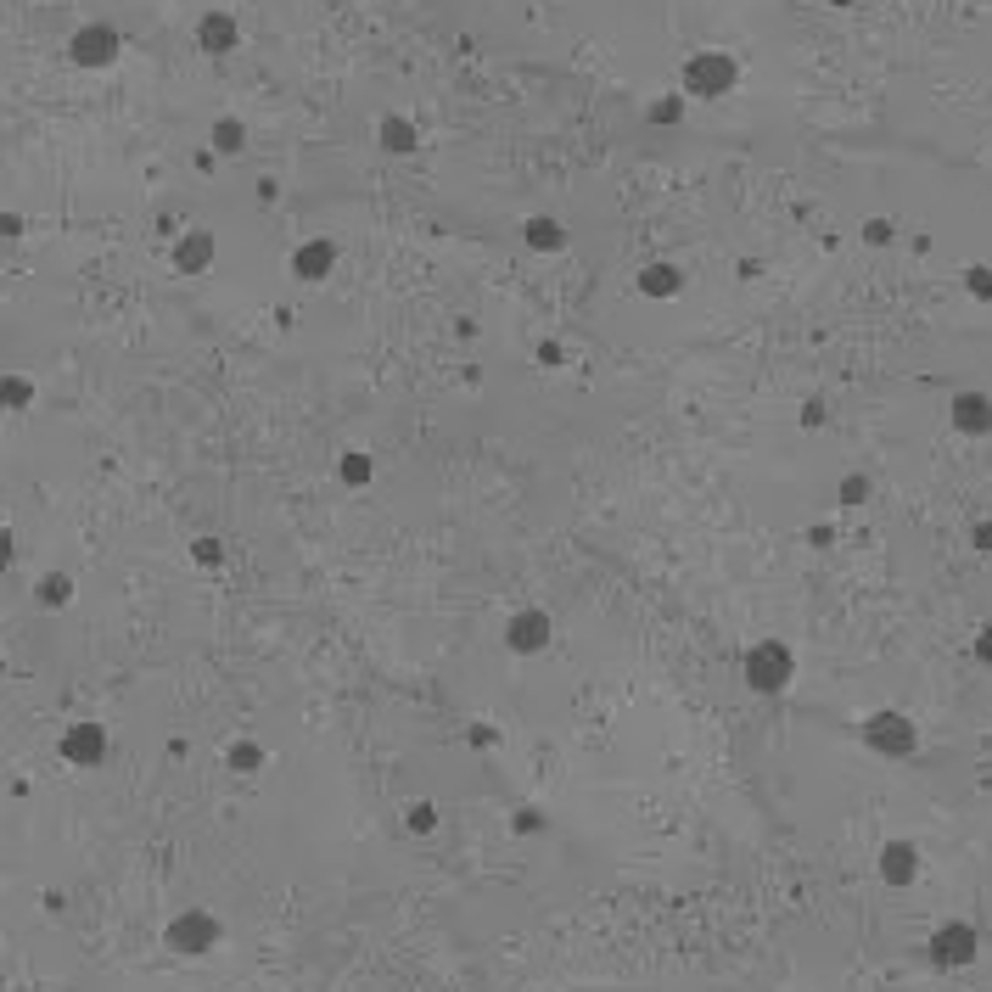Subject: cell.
Returning a JSON list of instances; mask_svg holds the SVG:
<instances>
[{
    "mask_svg": "<svg viewBox=\"0 0 992 992\" xmlns=\"http://www.w3.org/2000/svg\"><path fill=\"white\" fill-rule=\"evenodd\" d=\"M0 673H6V662H0Z\"/></svg>",
    "mask_w": 992,
    "mask_h": 992,
    "instance_id": "obj_32",
    "label": "cell"
},
{
    "mask_svg": "<svg viewBox=\"0 0 992 992\" xmlns=\"http://www.w3.org/2000/svg\"><path fill=\"white\" fill-rule=\"evenodd\" d=\"M634 286L645 292V298H679L684 275L673 270V264H651V270H639V275H634Z\"/></svg>",
    "mask_w": 992,
    "mask_h": 992,
    "instance_id": "obj_14",
    "label": "cell"
},
{
    "mask_svg": "<svg viewBox=\"0 0 992 992\" xmlns=\"http://www.w3.org/2000/svg\"><path fill=\"white\" fill-rule=\"evenodd\" d=\"M830 6H852V0H830Z\"/></svg>",
    "mask_w": 992,
    "mask_h": 992,
    "instance_id": "obj_31",
    "label": "cell"
},
{
    "mask_svg": "<svg viewBox=\"0 0 992 992\" xmlns=\"http://www.w3.org/2000/svg\"><path fill=\"white\" fill-rule=\"evenodd\" d=\"M197 45L208 51V57H225V51H236V45H241L236 17H230V12H202V17H197Z\"/></svg>",
    "mask_w": 992,
    "mask_h": 992,
    "instance_id": "obj_9",
    "label": "cell"
},
{
    "mask_svg": "<svg viewBox=\"0 0 992 992\" xmlns=\"http://www.w3.org/2000/svg\"><path fill=\"white\" fill-rule=\"evenodd\" d=\"M0 236H23V219H17V213H0Z\"/></svg>",
    "mask_w": 992,
    "mask_h": 992,
    "instance_id": "obj_30",
    "label": "cell"
},
{
    "mask_svg": "<svg viewBox=\"0 0 992 992\" xmlns=\"http://www.w3.org/2000/svg\"><path fill=\"white\" fill-rule=\"evenodd\" d=\"M29 404H34V382L29 376H17V370H6V376H0V410L23 415Z\"/></svg>",
    "mask_w": 992,
    "mask_h": 992,
    "instance_id": "obj_17",
    "label": "cell"
},
{
    "mask_svg": "<svg viewBox=\"0 0 992 992\" xmlns=\"http://www.w3.org/2000/svg\"><path fill=\"white\" fill-rule=\"evenodd\" d=\"M970 544H976V550H992V522H976V527H970Z\"/></svg>",
    "mask_w": 992,
    "mask_h": 992,
    "instance_id": "obj_28",
    "label": "cell"
},
{
    "mask_svg": "<svg viewBox=\"0 0 992 992\" xmlns=\"http://www.w3.org/2000/svg\"><path fill=\"white\" fill-rule=\"evenodd\" d=\"M213 230H180V241H174V270L180 275H202V270H213Z\"/></svg>",
    "mask_w": 992,
    "mask_h": 992,
    "instance_id": "obj_7",
    "label": "cell"
},
{
    "mask_svg": "<svg viewBox=\"0 0 992 992\" xmlns=\"http://www.w3.org/2000/svg\"><path fill=\"white\" fill-rule=\"evenodd\" d=\"M964 286H970V298H981V303H992V270H981V264H976V270L964 275Z\"/></svg>",
    "mask_w": 992,
    "mask_h": 992,
    "instance_id": "obj_22",
    "label": "cell"
},
{
    "mask_svg": "<svg viewBox=\"0 0 992 992\" xmlns=\"http://www.w3.org/2000/svg\"><path fill=\"white\" fill-rule=\"evenodd\" d=\"M740 85V62L729 51H690L679 68V96H695V101H718Z\"/></svg>",
    "mask_w": 992,
    "mask_h": 992,
    "instance_id": "obj_1",
    "label": "cell"
},
{
    "mask_svg": "<svg viewBox=\"0 0 992 992\" xmlns=\"http://www.w3.org/2000/svg\"><path fill=\"white\" fill-rule=\"evenodd\" d=\"M241 146H247V124H241V118H219V124H213V152L236 157Z\"/></svg>",
    "mask_w": 992,
    "mask_h": 992,
    "instance_id": "obj_19",
    "label": "cell"
},
{
    "mask_svg": "<svg viewBox=\"0 0 992 992\" xmlns=\"http://www.w3.org/2000/svg\"><path fill=\"white\" fill-rule=\"evenodd\" d=\"M208 942H213V920H202V914H191V920H174V925H169V948L202 953Z\"/></svg>",
    "mask_w": 992,
    "mask_h": 992,
    "instance_id": "obj_13",
    "label": "cell"
},
{
    "mask_svg": "<svg viewBox=\"0 0 992 992\" xmlns=\"http://www.w3.org/2000/svg\"><path fill=\"white\" fill-rule=\"evenodd\" d=\"M948 421H953V432H964V438H992V398L987 393H953Z\"/></svg>",
    "mask_w": 992,
    "mask_h": 992,
    "instance_id": "obj_6",
    "label": "cell"
},
{
    "mask_svg": "<svg viewBox=\"0 0 992 992\" xmlns=\"http://www.w3.org/2000/svg\"><path fill=\"white\" fill-rule=\"evenodd\" d=\"M505 645L522 651V656L544 651V645H550V617H544V611H516L511 623H505Z\"/></svg>",
    "mask_w": 992,
    "mask_h": 992,
    "instance_id": "obj_8",
    "label": "cell"
},
{
    "mask_svg": "<svg viewBox=\"0 0 992 992\" xmlns=\"http://www.w3.org/2000/svg\"><path fill=\"white\" fill-rule=\"evenodd\" d=\"M331 270H337V247H331L326 236L303 241L298 253H292V275H298V281H326Z\"/></svg>",
    "mask_w": 992,
    "mask_h": 992,
    "instance_id": "obj_11",
    "label": "cell"
},
{
    "mask_svg": "<svg viewBox=\"0 0 992 992\" xmlns=\"http://www.w3.org/2000/svg\"><path fill=\"white\" fill-rule=\"evenodd\" d=\"M679 118H684V96H679V90H662V96L645 107V124H679Z\"/></svg>",
    "mask_w": 992,
    "mask_h": 992,
    "instance_id": "obj_20",
    "label": "cell"
},
{
    "mask_svg": "<svg viewBox=\"0 0 992 992\" xmlns=\"http://www.w3.org/2000/svg\"><path fill=\"white\" fill-rule=\"evenodd\" d=\"M527 247H539V253H561V247H567V230L555 225V219H533V225H527Z\"/></svg>",
    "mask_w": 992,
    "mask_h": 992,
    "instance_id": "obj_18",
    "label": "cell"
},
{
    "mask_svg": "<svg viewBox=\"0 0 992 992\" xmlns=\"http://www.w3.org/2000/svg\"><path fill=\"white\" fill-rule=\"evenodd\" d=\"M864 740L880 757H908L920 746V735H914V723H908L903 712H875V718L864 723Z\"/></svg>",
    "mask_w": 992,
    "mask_h": 992,
    "instance_id": "obj_4",
    "label": "cell"
},
{
    "mask_svg": "<svg viewBox=\"0 0 992 992\" xmlns=\"http://www.w3.org/2000/svg\"><path fill=\"white\" fill-rule=\"evenodd\" d=\"M230 763H236L241 774H253V768H258V746H236V752H230Z\"/></svg>",
    "mask_w": 992,
    "mask_h": 992,
    "instance_id": "obj_27",
    "label": "cell"
},
{
    "mask_svg": "<svg viewBox=\"0 0 992 992\" xmlns=\"http://www.w3.org/2000/svg\"><path fill=\"white\" fill-rule=\"evenodd\" d=\"M869 499V477H841V505H864Z\"/></svg>",
    "mask_w": 992,
    "mask_h": 992,
    "instance_id": "obj_23",
    "label": "cell"
},
{
    "mask_svg": "<svg viewBox=\"0 0 992 992\" xmlns=\"http://www.w3.org/2000/svg\"><path fill=\"white\" fill-rule=\"evenodd\" d=\"M68 57H73V68H113L124 57V34L113 23H85V29H73Z\"/></svg>",
    "mask_w": 992,
    "mask_h": 992,
    "instance_id": "obj_3",
    "label": "cell"
},
{
    "mask_svg": "<svg viewBox=\"0 0 992 992\" xmlns=\"http://www.w3.org/2000/svg\"><path fill=\"white\" fill-rule=\"evenodd\" d=\"M191 555H197L202 567H219V561H225V550H219L213 539H197V544H191Z\"/></svg>",
    "mask_w": 992,
    "mask_h": 992,
    "instance_id": "obj_25",
    "label": "cell"
},
{
    "mask_svg": "<svg viewBox=\"0 0 992 992\" xmlns=\"http://www.w3.org/2000/svg\"><path fill=\"white\" fill-rule=\"evenodd\" d=\"M914 875H920V852L908 847V841H892V847L880 852V880L886 886H908Z\"/></svg>",
    "mask_w": 992,
    "mask_h": 992,
    "instance_id": "obj_12",
    "label": "cell"
},
{
    "mask_svg": "<svg viewBox=\"0 0 992 992\" xmlns=\"http://www.w3.org/2000/svg\"><path fill=\"white\" fill-rule=\"evenodd\" d=\"M976 656L992 667V628H981V634H976Z\"/></svg>",
    "mask_w": 992,
    "mask_h": 992,
    "instance_id": "obj_29",
    "label": "cell"
},
{
    "mask_svg": "<svg viewBox=\"0 0 992 992\" xmlns=\"http://www.w3.org/2000/svg\"><path fill=\"white\" fill-rule=\"evenodd\" d=\"M337 477L348 482V488H365V482H370V454H342Z\"/></svg>",
    "mask_w": 992,
    "mask_h": 992,
    "instance_id": "obj_21",
    "label": "cell"
},
{
    "mask_svg": "<svg viewBox=\"0 0 992 992\" xmlns=\"http://www.w3.org/2000/svg\"><path fill=\"white\" fill-rule=\"evenodd\" d=\"M892 236H897L892 219H869V225H864V241H869V247H886Z\"/></svg>",
    "mask_w": 992,
    "mask_h": 992,
    "instance_id": "obj_24",
    "label": "cell"
},
{
    "mask_svg": "<svg viewBox=\"0 0 992 992\" xmlns=\"http://www.w3.org/2000/svg\"><path fill=\"white\" fill-rule=\"evenodd\" d=\"M740 667H746V684H752V690H763V695L791 690V679H796V656H791V645H785V639H763V645H752Z\"/></svg>",
    "mask_w": 992,
    "mask_h": 992,
    "instance_id": "obj_2",
    "label": "cell"
},
{
    "mask_svg": "<svg viewBox=\"0 0 992 992\" xmlns=\"http://www.w3.org/2000/svg\"><path fill=\"white\" fill-rule=\"evenodd\" d=\"M68 600H73V578H68V572H45V578L34 583V606L57 611V606H68Z\"/></svg>",
    "mask_w": 992,
    "mask_h": 992,
    "instance_id": "obj_16",
    "label": "cell"
},
{
    "mask_svg": "<svg viewBox=\"0 0 992 992\" xmlns=\"http://www.w3.org/2000/svg\"><path fill=\"white\" fill-rule=\"evenodd\" d=\"M376 141H382V152H415V124L387 113L382 124H376Z\"/></svg>",
    "mask_w": 992,
    "mask_h": 992,
    "instance_id": "obj_15",
    "label": "cell"
},
{
    "mask_svg": "<svg viewBox=\"0 0 992 992\" xmlns=\"http://www.w3.org/2000/svg\"><path fill=\"white\" fill-rule=\"evenodd\" d=\"M931 953H936V964H970L976 959V931H970L964 920L942 925V931L931 936Z\"/></svg>",
    "mask_w": 992,
    "mask_h": 992,
    "instance_id": "obj_10",
    "label": "cell"
},
{
    "mask_svg": "<svg viewBox=\"0 0 992 992\" xmlns=\"http://www.w3.org/2000/svg\"><path fill=\"white\" fill-rule=\"evenodd\" d=\"M101 757H107V729H101L96 718H79L62 729V763L73 768H96Z\"/></svg>",
    "mask_w": 992,
    "mask_h": 992,
    "instance_id": "obj_5",
    "label": "cell"
},
{
    "mask_svg": "<svg viewBox=\"0 0 992 992\" xmlns=\"http://www.w3.org/2000/svg\"><path fill=\"white\" fill-rule=\"evenodd\" d=\"M12 561H17V544H12V527L0 522V572H12Z\"/></svg>",
    "mask_w": 992,
    "mask_h": 992,
    "instance_id": "obj_26",
    "label": "cell"
}]
</instances>
